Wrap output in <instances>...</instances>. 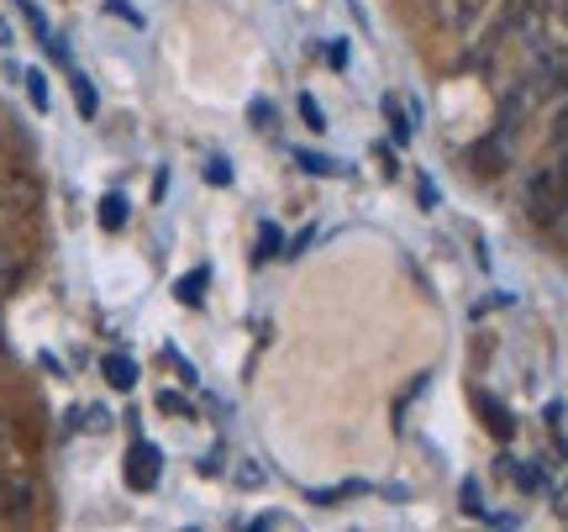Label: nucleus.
I'll use <instances>...</instances> for the list:
<instances>
[{
    "label": "nucleus",
    "mask_w": 568,
    "mask_h": 532,
    "mask_svg": "<svg viewBox=\"0 0 568 532\" xmlns=\"http://www.w3.org/2000/svg\"><path fill=\"white\" fill-rule=\"evenodd\" d=\"M0 48H11V27L6 21H0Z\"/></svg>",
    "instance_id": "16"
},
{
    "label": "nucleus",
    "mask_w": 568,
    "mask_h": 532,
    "mask_svg": "<svg viewBox=\"0 0 568 532\" xmlns=\"http://www.w3.org/2000/svg\"><path fill=\"white\" fill-rule=\"evenodd\" d=\"M201 290H205V269H195V274H184L180 285H174V295H180L184 307H201Z\"/></svg>",
    "instance_id": "9"
},
{
    "label": "nucleus",
    "mask_w": 568,
    "mask_h": 532,
    "mask_svg": "<svg viewBox=\"0 0 568 532\" xmlns=\"http://www.w3.org/2000/svg\"><path fill=\"white\" fill-rule=\"evenodd\" d=\"M105 380H111V390H132L138 385V364L126 359V353H105Z\"/></svg>",
    "instance_id": "7"
},
{
    "label": "nucleus",
    "mask_w": 568,
    "mask_h": 532,
    "mask_svg": "<svg viewBox=\"0 0 568 532\" xmlns=\"http://www.w3.org/2000/svg\"><path fill=\"white\" fill-rule=\"evenodd\" d=\"M527 211L531 222L552 227L568 211V164H542L527 184Z\"/></svg>",
    "instance_id": "2"
},
{
    "label": "nucleus",
    "mask_w": 568,
    "mask_h": 532,
    "mask_svg": "<svg viewBox=\"0 0 568 532\" xmlns=\"http://www.w3.org/2000/svg\"><path fill=\"white\" fill-rule=\"evenodd\" d=\"M74 96H80V111H84V117H95V96H90V84H84L80 74H74Z\"/></svg>",
    "instance_id": "13"
},
{
    "label": "nucleus",
    "mask_w": 568,
    "mask_h": 532,
    "mask_svg": "<svg viewBox=\"0 0 568 532\" xmlns=\"http://www.w3.org/2000/svg\"><path fill=\"white\" fill-rule=\"evenodd\" d=\"M11 459H21V453H17V432H11V422L0 416V464H11Z\"/></svg>",
    "instance_id": "10"
},
{
    "label": "nucleus",
    "mask_w": 568,
    "mask_h": 532,
    "mask_svg": "<svg viewBox=\"0 0 568 532\" xmlns=\"http://www.w3.org/2000/svg\"><path fill=\"white\" fill-rule=\"evenodd\" d=\"M101 227H105V232H122V227H126V201H122V195H105V201H101Z\"/></svg>",
    "instance_id": "8"
},
{
    "label": "nucleus",
    "mask_w": 568,
    "mask_h": 532,
    "mask_svg": "<svg viewBox=\"0 0 568 532\" xmlns=\"http://www.w3.org/2000/svg\"><path fill=\"white\" fill-rule=\"evenodd\" d=\"M0 506H6V516H32V506H38V485H32V474H27V464L21 459H11V464H0Z\"/></svg>",
    "instance_id": "3"
},
{
    "label": "nucleus",
    "mask_w": 568,
    "mask_h": 532,
    "mask_svg": "<svg viewBox=\"0 0 568 532\" xmlns=\"http://www.w3.org/2000/svg\"><path fill=\"white\" fill-rule=\"evenodd\" d=\"M159 470H163V453L153 443H132V453H126V485L132 491H153Z\"/></svg>",
    "instance_id": "4"
},
{
    "label": "nucleus",
    "mask_w": 568,
    "mask_h": 532,
    "mask_svg": "<svg viewBox=\"0 0 568 532\" xmlns=\"http://www.w3.org/2000/svg\"><path fill=\"white\" fill-rule=\"evenodd\" d=\"M27 90H32V106H38V111H48V80H42L38 69L27 74Z\"/></svg>",
    "instance_id": "11"
},
{
    "label": "nucleus",
    "mask_w": 568,
    "mask_h": 532,
    "mask_svg": "<svg viewBox=\"0 0 568 532\" xmlns=\"http://www.w3.org/2000/svg\"><path fill=\"white\" fill-rule=\"evenodd\" d=\"M21 274H27V248L0 243V295H11L21 285Z\"/></svg>",
    "instance_id": "6"
},
{
    "label": "nucleus",
    "mask_w": 568,
    "mask_h": 532,
    "mask_svg": "<svg viewBox=\"0 0 568 532\" xmlns=\"http://www.w3.org/2000/svg\"><path fill=\"white\" fill-rule=\"evenodd\" d=\"M301 117H305V127H311V132H322V127H326V117L316 111V101H311V96H301Z\"/></svg>",
    "instance_id": "12"
},
{
    "label": "nucleus",
    "mask_w": 568,
    "mask_h": 532,
    "mask_svg": "<svg viewBox=\"0 0 568 532\" xmlns=\"http://www.w3.org/2000/svg\"><path fill=\"white\" fill-rule=\"evenodd\" d=\"M521 27H527V48L537 69L558 74L568 63V0H537L521 17Z\"/></svg>",
    "instance_id": "1"
},
{
    "label": "nucleus",
    "mask_w": 568,
    "mask_h": 532,
    "mask_svg": "<svg viewBox=\"0 0 568 532\" xmlns=\"http://www.w3.org/2000/svg\"><path fill=\"white\" fill-rule=\"evenodd\" d=\"M237 480H243L247 491H258V485H264V470H253V464H243V470H237Z\"/></svg>",
    "instance_id": "14"
},
{
    "label": "nucleus",
    "mask_w": 568,
    "mask_h": 532,
    "mask_svg": "<svg viewBox=\"0 0 568 532\" xmlns=\"http://www.w3.org/2000/svg\"><path fill=\"white\" fill-rule=\"evenodd\" d=\"M489 0H437V21L443 27H453V32H464V27H474V21L485 17Z\"/></svg>",
    "instance_id": "5"
},
{
    "label": "nucleus",
    "mask_w": 568,
    "mask_h": 532,
    "mask_svg": "<svg viewBox=\"0 0 568 532\" xmlns=\"http://www.w3.org/2000/svg\"><path fill=\"white\" fill-rule=\"evenodd\" d=\"M274 243H280V232H274V227H264V238H258V248H264V259H274Z\"/></svg>",
    "instance_id": "15"
}]
</instances>
